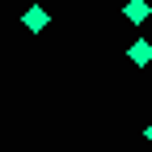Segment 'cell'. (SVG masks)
I'll use <instances>...</instances> for the list:
<instances>
[{"label":"cell","mask_w":152,"mask_h":152,"mask_svg":"<svg viewBox=\"0 0 152 152\" xmlns=\"http://www.w3.org/2000/svg\"><path fill=\"white\" fill-rule=\"evenodd\" d=\"M123 17L135 21V26H144L148 17H152V4H148V0H127V4H123Z\"/></svg>","instance_id":"cell-2"},{"label":"cell","mask_w":152,"mask_h":152,"mask_svg":"<svg viewBox=\"0 0 152 152\" xmlns=\"http://www.w3.org/2000/svg\"><path fill=\"white\" fill-rule=\"evenodd\" d=\"M144 135H148V144H152V123H148V131H144Z\"/></svg>","instance_id":"cell-4"},{"label":"cell","mask_w":152,"mask_h":152,"mask_svg":"<svg viewBox=\"0 0 152 152\" xmlns=\"http://www.w3.org/2000/svg\"><path fill=\"white\" fill-rule=\"evenodd\" d=\"M127 59L135 64V68L152 64V42H144V38H140V42H131V47H127Z\"/></svg>","instance_id":"cell-3"},{"label":"cell","mask_w":152,"mask_h":152,"mask_svg":"<svg viewBox=\"0 0 152 152\" xmlns=\"http://www.w3.org/2000/svg\"><path fill=\"white\" fill-rule=\"evenodd\" d=\"M21 26H26L30 34H38V30H47V26H51V13H47L42 4H34V9L21 13Z\"/></svg>","instance_id":"cell-1"}]
</instances>
